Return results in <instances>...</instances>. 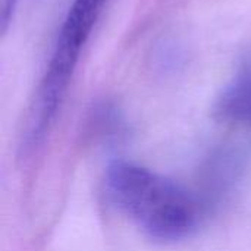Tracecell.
<instances>
[{
  "instance_id": "obj_3",
  "label": "cell",
  "mask_w": 251,
  "mask_h": 251,
  "mask_svg": "<svg viewBox=\"0 0 251 251\" xmlns=\"http://www.w3.org/2000/svg\"><path fill=\"white\" fill-rule=\"evenodd\" d=\"M16 4H18V0H1V24H3V26L7 24L9 16L15 10Z\"/></svg>"
},
{
  "instance_id": "obj_1",
  "label": "cell",
  "mask_w": 251,
  "mask_h": 251,
  "mask_svg": "<svg viewBox=\"0 0 251 251\" xmlns=\"http://www.w3.org/2000/svg\"><path fill=\"white\" fill-rule=\"evenodd\" d=\"M104 190L113 207L153 240L175 243L199 225L197 199L181 184L141 165L128 160L110 163Z\"/></svg>"
},
{
  "instance_id": "obj_2",
  "label": "cell",
  "mask_w": 251,
  "mask_h": 251,
  "mask_svg": "<svg viewBox=\"0 0 251 251\" xmlns=\"http://www.w3.org/2000/svg\"><path fill=\"white\" fill-rule=\"evenodd\" d=\"M106 0H74L57 35L50 62L22 131L21 153L31 156L46 140L65 99L75 68Z\"/></svg>"
}]
</instances>
